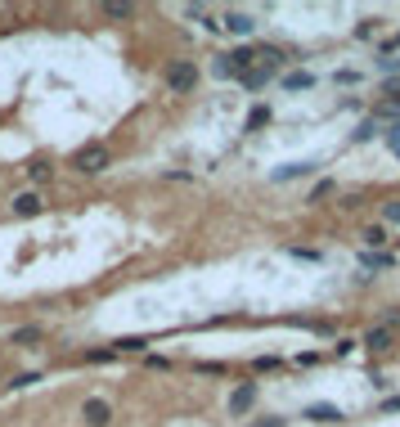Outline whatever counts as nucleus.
Instances as JSON below:
<instances>
[{
    "label": "nucleus",
    "mask_w": 400,
    "mask_h": 427,
    "mask_svg": "<svg viewBox=\"0 0 400 427\" xmlns=\"http://www.w3.org/2000/svg\"><path fill=\"white\" fill-rule=\"evenodd\" d=\"M108 162H113V153H108L104 144H81V149L72 153V171H77V176H99V171H108Z\"/></svg>",
    "instance_id": "1"
},
{
    "label": "nucleus",
    "mask_w": 400,
    "mask_h": 427,
    "mask_svg": "<svg viewBox=\"0 0 400 427\" xmlns=\"http://www.w3.org/2000/svg\"><path fill=\"white\" fill-rule=\"evenodd\" d=\"M193 85H198V68H193L189 59H180V64H171V68H166V90L189 95Z\"/></svg>",
    "instance_id": "2"
},
{
    "label": "nucleus",
    "mask_w": 400,
    "mask_h": 427,
    "mask_svg": "<svg viewBox=\"0 0 400 427\" xmlns=\"http://www.w3.org/2000/svg\"><path fill=\"white\" fill-rule=\"evenodd\" d=\"M9 212L14 216H23V221H28V216H41L45 212V198H41V189H23L14 203H9Z\"/></svg>",
    "instance_id": "3"
},
{
    "label": "nucleus",
    "mask_w": 400,
    "mask_h": 427,
    "mask_svg": "<svg viewBox=\"0 0 400 427\" xmlns=\"http://www.w3.org/2000/svg\"><path fill=\"white\" fill-rule=\"evenodd\" d=\"M81 419H86V427H108L113 423V405L99 400V396H90L86 405H81Z\"/></svg>",
    "instance_id": "4"
},
{
    "label": "nucleus",
    "mask_w": 400,
    "mask_h": 427,
    "mask_svg": "<svg viewBox=\"0 0 400 427\" xmlns=\"http://www.w3.org/2000/svg\"><path fill=\"white\" fill-rule=\"evenodd\" d=\"M252 405H257V383H238L234 392H229V414H234V419H243Z\"/></svg>",
    "instance_id": "5"
},
{
    "label": "nucleus",
    "mask_w": 400,
    "mask_h": 427,
    "mask_svg": "<svg viewBox=\"0 0 400 427\" xmlns=\"http://www.w3.org/2000/svg\"><path fill=\"white\" fill-rule=\"evenodd\" d=\"M221 28H225V32H234V36H252V32H257V18L243 14V9H229V14L221 18Z\"/></svg>",
    "instance_id": "6"
},
{
    "label": "nucleus",
    "mask_w": 400,
    "mask_h": 427,
    "mask_svg": "<svg viewBox=\"0 0 400 427\" xmlns=\"http://www.w3.org/2000/svg\"><path fill=\"white\" fill-rule=\"evenodd\" d=\"M392 342H396V328L378 324V328H369V333H365V351H392Z\"/></svg>",
    "instance_id": "7"
},
{
    "label": "nucleus",
    "mask_w": 400,
    "mask_h": 427,
    "mask_svg": "<svg viewBox=\"0 0 400 427\" xmlns=\"http://www.w3.org/2000/svg\"><path fill=\"white\" fill-rule=\"evenodd\" d=\"M9 342H14V347H36V342H45V328L41 324H23V328L9 333Z\"/></svg>",
    "instance_id": "8"
},
{
    "label": "nucleus",
    "mask_w": 400,
    "mask_h": 427,
    "mask_svg": "<svg viewBox=\"0 0 400 427\" xmlns=\"http://www.w3.org/2000/svg\"><path fill=\"white\" fill-rule=\"evenodd\" d=\"M373 121H396L400 126V95H392V100L373 104Z\"/></svg>",
    "instance_id": "9"
},
{
    "label": "nucleus",
    "mask_w": 400,
    "mask_h": 427,
    "mask_svg": "<svg viewBox=\"0 0 400 427\" xmlns=\"http://www.w3.org/2000/svg\"><path fill=\"white\" fill-rule=\"evenodd\" d=\"M301 419H310V423H337V419H342V409H337V405H306Z\"/></svg>",
    "instance_id": "10"
},
{
    "label": "nucleus",
    "mask_w": 400,
    "mask_h": 427,
    "mask_svg": "<svg viewBox=\"0 0 400 427\" xmlns=\"http://www.w3.org/2000/svg\"><path fill=\"white\" fill-rule=\"evenodd\" d=\"M270 77H274V68H265V64H257V68H248V72H243V77H238V81H243L248 90H261V85L270 81Z\"/></svg>",
    "instance_id": "11"
},
{
    "label": "nucleus",
    "mask_w": 400,
    "mask_h": 427,
    "mask_svg": "<svg viewBox=\"0 0 400 427\" xmlns=\"http://www.w3.org/2000/svg\"><path fill=\"white\" fill-rule=\"evenodd\" d=\"M310 167H315V162H288V167H279L270 180H279V185H284V180H297V176H306Z\"/></svg>",
    "instance_id": "12"
},
{
    "label": "nucleus",
    "mask_w": 400,
    "mask_h": 427,
    "mask_svg": "<svg viewBox=\"0 0 400 427\" xmlns=\"http://www.w3.org/2000/svg\"><path fill=\"white\" fill-rule=\"evenodd\" d=\"M131 14H135V5H122V0H108V5H104V18H113V23H122Z\"/></svg>",
    "instance_id": "13"
},
{
    "label": "nucleus",
    "mask_w": 400,
    "mask_h": 427,
    "mask_svg": "<svg viewBox=\"0 0 400 427\" xmlns=\"http://www.w3.org/2000/svg\"><path fill=\"white\" fill-rule=\"evenodd\" d=\"M360 265H365V270H387L392 256H387V252H360Z\"/></svg>",
    "instance_id": "14"
},
{
    "label": "nucleus",
    "mask_w": 400,
    "mask_h": 427,
    "mask_svg": "<svg viewBox=\"0 0 400 427\" xmlns=\"http://www.w3.org/2000/svg\"><path fill=\"white\" fill-rule=\"evenodd\" d=\"M310 85H315L310 72H288L284 77V90H310Z\"/></svg>",
    "instance_id": "15"
},
{
    "label": "nucleus",
    "mask_w": 400,
    "mask_h": 427,
    "mask_svg": "<svg viewBox=\"0 0 400 427\" xmlns=\"http://www.w3.org/2000/svg\"><path fill=\"white\" fill-rule=\"evenodd\" d=\"M382 243H387V229H382V225H369V229H365V252L382 248Z\"/></svg>",
    "instance_id": "16"
},
{
    "label": "nucleus",
    "mask_w": 400,
    "mask_h": 427,
    "mask_svg": "<svg viewBox=\"0 0 400 427\" xmlns=\"http://www.w3.org/2000/svg\"><path fill=\"white\" fill-rule=\"evenodd\" d=\"M373 136H378V121H373V117H365V121L356 126V136H351V140H356V144H365V140H373Z\"/></svg>",
    "instance_id": "17"
},
{
    "label": "nucleus",
    "mask_w": 400,
    "mask_h": 427,
    "mask_svg": "<svg viewBox=\"0 0 400 427\" xmlns=\"http://www.w3.org/2000/svg\"><path fill=\"white\" fill-rule=\"evenodd\" d=\"M265 121H270V108H265V104H257V108L248 113V131H261Z\"/></svg>",
    "instance_id": "18"
},
{
    "label": "nucleus",
    "mask_w": 400,
    "mask_h": 427,
    "mask_svg": "<svg viewBox=\"0 0 400 427\" xmlns=\"http://www.w3.org/2000/svg\"><path fill=\"white\" fill-rule=\"evenodd\" d=\"M144 347H149L144 337H117V342H113V351H117V356H122V351H144Z\"/></svg>",
    "instance_id": "19"
},
{
    "label": "nucleus",
    "mask_w": 400,
    "mask_h": 427,
    "mask_svg": "<svg viewBox=\"0 0 400 427\" xmlns=\"http://www.w3.org/2000/svg\"><path fill=\"white\" fill-rule=\"evenodd\" d=\"M86 360L90 364H108V360H117V351L113 347H95V351H86Z\"/></svg>",
    "instance_id": "20"
},
{
    "label": "nucleus",
    "mask_w": 400,
    "mask_h": 427,
    "mask_svg": "<svg viewBox=\"0 0 400 427\" xmlns=\"http://www.w3.org/2000/svg\"><path fill=\"white\" fill-rule=\"evenodd\" d=\"M28 176L36 180V185H41V180H50V162H32V167H28Z\"/></svg>",
    "instance_id": "21"
},
{
    "label": "nucleus",
    "mask_w": 400,
    "mask_h": 427,
    "mask_svg": "<svg viewBox=\"0 0 400 427\" xmlns=\"http://www.w3.org/2000/svg\"><path fill=\"white\" fill-rule=\"evenodd\" d=\"M32 383H41V373H18L9 387H14V392H23V387H32Z\"/></svg>",
    "instance_id": "22"
},
{
    "label": "nucleus",
    "mask_w": 400,
    "mask_h": 427,
    "mask_svg": "<svg viewBox=\"0 0 400 427\" xmlns=\"http://www.w3.org/2000/svg\"><path fill=\"white\" fill-rule=\"evenodd\" d=\"M212 72H216V77H221V81H225V77H234V68H229V59H225V54H221V59H216V64H212Z\"/></svg>",
    "instance_id": "23"
},
{
    "label": "nucleus",
    "mask_w": 400,
    "mask_h": 427,
    "mask_svg": "<svg viewBox=\"0 0 400 427\" xmlns=\"http://www.w3.org/2000/svg\"><path fill=\"white\" fill-rule=\"evenodd\" d=\"M382 221H387V225H400V203H387V207H382Z\"/></svg>",
    "instance_id": "24"
},
{
    "label": "nucleus",
    "mask_w": 400,
    "mask_h": 427,
    "mask_svg": "<svg viewBox=\"0 0 400 427\" xmlns=\"http://www.w3.org/2000/svg\"><path fill=\"white\" fill-rule=\"evenodd\" d=\"M288 252H293L297 261H320V252H315V248H288Z\"/></svg>",
    "instance_id": "25"
},
{
    "label": "nucleus",
    "mask_w": 400,
    "mask_h": 427,
    "mask_svg": "<svg viewBox=\"0 0 400 427\" xmlns=\"http://www.w3.org/2000/svg\"><path fill=\"white\" fill-rule=\"evenodd\" d=\"M324 193H333V180H320V185H315V193H310V203H320Z\"/></svg>",
    "instance_id": "26"
},
{
    "label": "nucleus",
    "mask_w": 400,
    "mask_h": 427,
    "mask_svg": "<svg viewBox=\"0 0 400 427\" xmlns=\"http://www.w3.org/2000/svg\"><path fill=\"white\" fill-rule=\"evenodd\" d=\"M396 409H400V396H387L382 400V414H396Z\"/></svg>",
    "instance_id": "27"
},
{
    "label": "nucleus",
    "mask_w": 400,
    "mask_h": 427,
    "mask_svg": "<svg viewBox=\"0 0 400 427\" xmlns=\"http://www.w3.org/2000/svg\"><path fill=\"white\" fill-rule=\"evenodd\" d=\"M387 144H392V149L400 153V126H392V131H387Z\"/></svg>",
    "instance_id": "28"
},
{
    "label": "nucleus",
    "mask_w": 400,
    "mask_h": 427,
    "mask_svg": "<svg viewBox=\"0 0 400 427\" xmlns=\"http://www.w3.org/2000/svg\"><path fill=\"white\" fill-rule=\"evenodd\" d=\"M252 427H284V419H265V423H252Z\"/></svg>",
    "instance_id": "29"
},
{
    "label": "nucleus",
    "mask_w": 400,
    "mask_h": 427,
    "mask_svg": "<svg viewBox=\"0 0 400 427\" xmlns=\"http://www.w3.org/2000/svg\"><path fill=\"white\" fill-rule=\"evenodd\" d=\"M0 369H5V360H0Z\"/></svg>",
    "instance_id": "30"
}]
</instances>
